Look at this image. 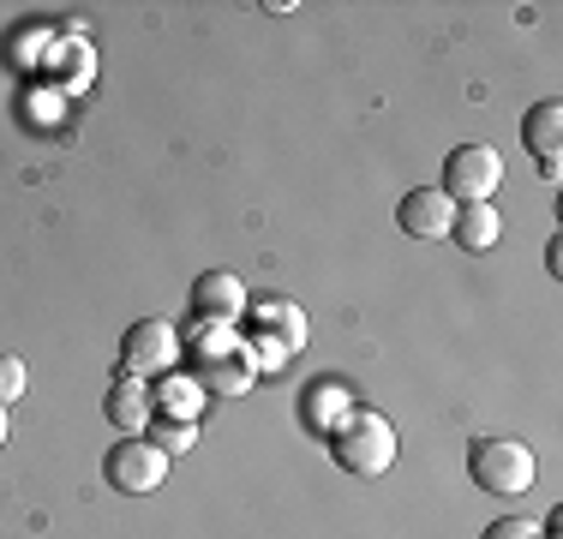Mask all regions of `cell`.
I'll use <instances>...</instances> for the list:
<instances>
[{
	"label": "cell",
	"instance_id": "6da1fadb",
	"mask_svg": "<svg viewBox=\"0 0 563 539\" xmlns=\"http://www.w3.org/2000/svg\"><path fill=\"white\" fill-rule=\"evenodd\" d=\"M192 377L205 384V396H246L252 377H258V360L228 323H205L192 342Z\"/></svg>",
	"mask_w": 563,
	"mask_h": 539
},
{
	"label": "cell",
	"instance_id": "7a4b0ae2",
	"mask_svg": "<svg viewBox=\"0 0 563 539\" xmlns=\"http://www.w3.org/2000/svg\"><path fill=\"white\" fill-rule=\"evenodd\" d=\"M330 455H336V468H347V474L372 480L396 462V426L372 408H354L336 431H330Z\"/></svg>",
	"mask_w": 563,
	"mask_h": 539
},
{
	"label": "cell",
	"instance_id": "3957f363",
	"mask_svg": "<svg viewBox=\"0 0 563 539\" xmlns=\"http://www.w3.org/2000/svg\"><path fill=\"white\" fill-rule=\"evenodd\" d=\"M540 474V462H533L528 443L516 438H474L467 443V480L479 485L486 497H521Z\"/></svg>",
	"mask_w": 563,
	"mask_h": 539
},
{
	"label": "cell",
	"instance_id": "277c9868",
	"mask_svg": "<svg viewBox=\"0 0 563 539\" xmlns=\"http://www.w3.org/2000/svg\"><path fill=\"white\" fill-rule=\"evenodd\" d=\"M504 186V156L492 151V144H455L444 156V186L438 193L450 198L455 210L462 205H492Z\"/></svg>",
	"mask_w": 563,
	"mask_h": 539
},
{
	"label": "cell",
	"instance_id": "5b68a950",
	"mask_svg": "<svg viewBox=\"0 0 563 539\" xmlns=\"http://www.w3.org/2000/svg\"><path fill=\"white\" fill-rule=\"evenodd\" d=\"M246 318H252L246 348L258 366H282V360H294L306 348V312L294 300H258L246 306Z\"/></svg>",
	"mask_w": 563,
	"mask_h": 539
},
{
	"label": "cell",
	"instance_id": "8992f818",
	"mask_svg": "<svg viewBox=\"0 0 563 539\" xmlns=\"http://www.w3.org/2000/svg\"><path fill=\"white\" fill-rule=\"evenodd\" d=\"M180 360V330L168 318H139L126 336H120V372L126 377H144L151 384L156 372H174Z\"/></svg>",
	"mask_w": 563,
	"mask_h": 539
},
{
	"label": "cell",
	"instance_id": "52a82bcc",
	"mask_svg": "<svg viewBox=\"0 0 563 539\" xmlns=\"http://www.w3.org/2000/svg\"><path fill=\"white\" fill-rule=\"evenodd\" d=\"M102 480L109 492H126V497H144L168 480V455L156 450L151 438H120L109 455H102Z\"/></svg>",
	"mask_w": 563,
	"mask_h": 539
},
{
	"label": "cell",
	"instance_id": "ba28073f",
	"mask_svg": "<svg viewBox=\"0 0 563 539\" xmlns=\"http://www.w3.org/2000/svg\"><path fill=\"white\" fill-rule=\"evenodd\" d=\"M246 306H252V294L234 270H205V276L192 282V312L205 323H228V330H234V323L246 318Z\"/></svg>",
	"mask_w": 563,
	"mask_h": 539
},
{
	"label": "cell",
	"instance_id": "9c48e42d",
	"mask_svg": "<svg viewBox=\"0 0 563 539\" xmlns=\"http://www.w3.org/2000/svg\"><path fill=\"white\" fill-rule=\"evenodd\" d=\"M102 414H109V426L120 431V438H144L151 420H156V389L144 384V377L120 372L109 384V396H102Z\"/></svg>",
	"mask_w": 563,
	"mask_h": 539
},
{
	"label": "cell",
	"instance_id": "30bf717a",
	"mask_svg": "<svg viewBox=\"0 0 563 539\" xmlns=\"http://www.w3.org/2000/svg\"><path fill=\"white\" fill-rule=\"evenodd\" d=\"M521 144H528L533 162H540L545 180H558L563 174V102L558 97L528 108V120H521Z\"/></svg>",
	"mask_w": 563,
	"mask_h": 539
},
{
	"label": "cell",
	"instance_id": "8fae6325",
	"mask_svg": "<svg viewBox=\"0 0 563 539\" xmlns=\"http://www.w3.org/2000/svg\"><path fill=\"white\" fill-rule=\"evenodd\" d=\"M396 222H401V234H408V240H444L450 222H455V205L438 193V186H413V193H401Z\"/></svg>",
	"mask_w": 563,
	"mask_h": 539
},
{
	"label": "cell",
	"instance_id": "7c38bea8",
	"mask_svg": "<svg viewBox=\"0 0 563 539\" xmlns=\"http://www.w3.org/2000/svg\"><path fill=\"white\" fill-rule=\"evenodd\" d=\"M347 414H354V389H347L342 377H318V384L306 389V426H312V431H324V438H330Z\"/></svg>",
	"mask_w": 563,
	"mask_h": 539
},
{
	"label": "cell",
	"instance_id": "4fadbf2b",
	"mask_svg": "<svg viewBox=\"0 0 563 539\" xmlns=\"http://www.w3.org/2000/svg\"><path fill=\"white\" fill-rule=\"evenodd\" d=\"M450 234H455L462 252H492L498 234H504V216H498V205H462L455 222H450Z\"/></svg>",
	"mask_w": 563,
	"mask_h": 539
},
{
	"label": "cell",
	"instance_id": "5bb4252c",
	"mask_svg": "<svg viewBox=\"0 0 563 539\" xmlns=\"http://www.w3.org/2000/svg\"><path fill=\"white\" fill-rule=\"evenodd\" d=\"M156 396H163V414H168V420H198V414H205V402H210L198 377H168Z\"/></svg>",
	"mask_w": 563,
	"mask_h": 539
},
{
	"label": "cell",
	"instance_id": "9a60e30c",
	"mask_svg": "<svg viewBox=\"0 0 563 539\" xmlns=\"http://www.w3.org/2000/svg\"><path fill=\"white\" fill-rule=\"evenodd\" d=\"M144 438H151V443H156V450H163V455H186V450H192V443H198V420H168V414H156Z\"/></svg>",
	"mask_w": 563,
	"mask_h": 539
},
{
	"label": "cell",
	"instance_id": "2e32d148",
	"mask_svg": "<svg viewBox=\"0 0 563 539\" xmlns=\"http://www.w3.org/2000/svg\"><path fill=\"white\" fill-rule=\"evenodd\" d=\"M31 389V372H24L19 354H0V408H12V402Z\"/></svg>",
	"mask_w": 563,
	"mask_h": 539
},
{
	"label": "cell",
	"instance_id": "e0dca14e",
	"mask_svg": "<svg viewBox=\"0 0 563 539\" xmlns=\"http://www.w3.org/2000/svg\"><path fill=\"white\" fill-rule=\"evenodd\" d=\"M479 539H540V528H533L528 516H504V521H492Z\"/></svg>",
	"mask_w": 563,
	"mask_h": 539
},
{
	"label": "cell",
	"instance_id": "ac0fdd59",
	"mask_svg": "<svg viewBox=\"0 0 563 539\" xmlns=\"http://www.w3.org/2000/svg\"><path fill=\"white\" fill-rule=\"evenodd\" d=\"M12 438V426H7V408H0V443H7Z\"/></svg>",
	"mask_w": 563,
	"mask_h": 539
}]
</instances>
